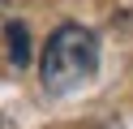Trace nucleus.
Instances as JSON below:
<instances>
[{
    "label": "nucleus",
    "mask_w": 133,
    "mask_h": 129,
    "mask_svg": "<svg viewBox=\"0 0 133 129\" xmlns=\"http://www.w3.org/2000/svg\"><path fill=\"white\" fill-rule=\"evenodd\" d=\"M95 69H99V39H95V30H86V26H77V22L60 26V30L47 39L43 60H39V77H43V86L52 95L82 90V86L95 77Z\"/></svg>",
    "instance_id": "obj_1"
},
{
    "label": "nucleus",
    "mask_w": 133,
    "mask_h": 129,
    "mask_svg": "<svg viewBox=\"0 0 133 129\" xmlns=\"http://www.w3.org/2000/svg\"><path fill=\"white\" fill-rule=\"evenodd\" d=\"M4 34H9V52H13V65H30V34L22 22H9L4 26Z\"/></svg>",
    "instance_id": "obj_2"
}]
</instances>
